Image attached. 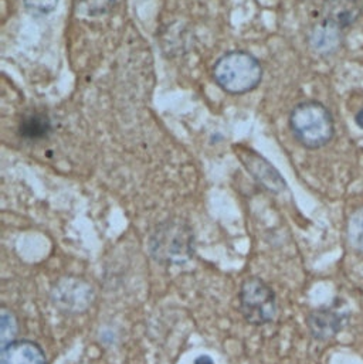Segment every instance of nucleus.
<instances>
[{
    "instance_id": "nucleus-8",
    "label": "nucleus",
    "mask_w": 363,
    "mask_h": 364,
    "mask_svg": "<svg viewBox=\"0 0 363 364\" xmlns=\"http://www.w3.org/2000/svg\"><path fill=\"white\" fill-rule=\"evenodd\" d=\"M0 364H47L43 349L30 341H13L1 348Z\"/></svg>"
},
{
    "instance_id": "nucleus-4",
    "label": "nucleus",
    "mask_w": 363,
    "mask_h": 364,
    "mask_svg": "<svg viewBox=\"0 0 363 364\" xmlns=\"http://www.w3.org/2000/svg\"><path fill=\"white\" fill-rule=\"evenodd\" d=\"M238 302L240 311L250 325H267L273 322L277 315L274 291L257 277L248 278L241 284Z\"/></svg>"
},
{
    "instance_id": "nucleus-3",
    "label": "nucleus",
    "mask_w": 363,
    "mask_h": 364,
    "mask_svg": "<svg viewBox=\"0 0 363 364\" xmlns=\"http://www.w3.org/2000/svg\"><path fill=\"white\" fill-rule=\"evenodd\" d=\"M193 234L183 221L169 220L157 227L149 247L152 257L164 264H182L193 254Z\"/></svg>"
},
{
    "instance_id": "nucleus-2",
    "label": "nucleus",
    "mask_w": 363,
    "mask_h": 364,
    "mask_svg": "<svg viewBox=\"0 0 363 364\" xmlns=\"http://www.w3.org/2000/svg\"><path fill=\"white\" fill-rule=\"evenodd\" d=\"M213 78L216 84L228 94H246L260 84L263 67L250 53L230 51L216 61Z\"/></svg>"
},
{
    "instance_id": "nucleus-9",
    "label": "nucleus",
    "mask_w": 363,
    "mask_h": 364,
    "mask_svg": "<svg viewBox=\"0 0 363 364\" xmlns=\"http://www.w3.org/2000/svg\"><path fill=\"white\" fill-rule=\"evenodd\" d=\"M310 41L314 50L318 53L331 54L337 51L342 44V30L324 21L312 30Z\"/></svg>"
},
{
    "instance_id": "nucleus-14",
    "label": "nucleus",
    "mask_w": 363,
    "mask_h": 364,
    "mask_svg": "<svg viewBox=\"0 0 363 364\" xmlns=\"http://www.w3.org/2000/svg\"><path fill=\"white\" fill-rule=\"evenodd\" d=\"M355 122H357V125L363 129V108L357 114V117H355Z\"/></svg>"
},
{
    "instance_id": "nucleus-7",
    "label": "nucleus",
    "mask_w": 363,
    "mask_h": 364,
    "mask_svg": "<svg viewBox=\"0 0 363 364\" xmlns=\"http://www.w3.org/2000/svg\"><path fill=\"white\" fill-rule=\"evenodd\" d=\"M307 325L314 339L325 342L335 338L341 332L344 326V318L341 314L331 308H321L312 311L308 315Z\"/></svg>"
},
{
    "instance_id": "nucleus-5",
    "label": "nucleus",
    "mask_w": 363,
    "mask_h": 364,
    "mask_svg": "<svg viewBox=\"0 0 363 364\" xmlns=\"http://www.w3.org/2000/svg\"><path fill=\"white\" fill-rule=\"evenodd\" d=\"M236 151H237V156L244 164L247 171L263 187H265L273 193H280L285 188V182L281 178V175L261 155L244 146H238V148L236 146Z\"/></svg>"
},
{
    "instance_id": "nucleus-10",
    "label": "nucleus",
    "mask_w": 363,
    "mask_h": 364,
    "mask_svg": "<svg viewBox=\"0 0 363 364\" xmlns=\"http://www.w3.org/2000/svg\"><path fill=\"white\" fill-rule=\"evenodd\" d=\"M51 132V122L46 114H27L19 124V134L27 141H41Z\"/></svg>"
},
{
    "instance_id": "nucleus-6",
    "label": "nucleus",
    "mask_w": 363,
    "mask_h": 364,
    "mask_svg": "<svg viewBox=\"0 0 363 364\" xmlns=\"http://www.w3.org/2000/svg\"><path fill=\"white\" fill-rule=\"evenodd\" d=\"M361 14V0H325L322 6L324 21L341 30L355 24Z\"/></svg>"
},
{
    "instance_id": "nucleus-13",
    "label": "nucleus",
    "mask_w": 363,
    "mask_h": 364,
    "mask_svg": "<svg viewBox=\"0 0 363 364\" xmlns=\"http://www.w3.org/2000/svg\"><path fill=\"white\" fill-rule=\"evenodd\" d=\"M23 1L27 11L31 13L33 16L50 14L58 6V0H23Z\"/></svg>"
},
{
    "instance_id": "nucleus-15",
    "label": "nucleus",
    "mask_w": 363,
    "mask_h": 364,
    "mask_svg": "<svg viewBox=\"0 0 363 364\" xmlns=\"http://www.w3.org/2000/svg\"><path fill=\"white\" fill-rule=\"evenodd\" d=\"M196 364H213V362H211L209 358L203 356V358H200V359L196 360Z\"/></svg>"
},
{
    "instance_id": "nucleus-1",
    "label": "nucleus",
    "mask_w": 363,
    "mask_h": 364,
    "mask_svg": "<svg viewBox=\"0 0 363 364\" xmlns=\"http://www.w3.org/2000/svg\"><path fill=\"white\" fill-rule=\"evenodd\" d=\"M290 128L295 139L308 149L325 146L335 135V122L330 109L317 101L298 104L291 111Z\"/></svg>"
},
{
    "instance_id": "nucleus-12",
    "label": "nucleus",
    "mask_w": 363,
    "mask_h": 364,
    "mask_svg": "<svg viewBox=\"0 0 363 364\" xmlns=\"http://www.w3.org/2000/svg\"><path fill=\"white\" fill-rule=\"evenodd\" d=\"M17 332H19L17 319L9 309L1 308V312H0V343H1V348L6 346L7 343L13 342Z\"/></svg>"
},
{
    "instance_id": "nucleus-11",
    "label": "nucleus",
    "mask_w": 363,
    "mask_h": 364,
    "mask_svg": "<svg viewBox=\"0 0 363 364\" xmlns=\"http://www.w3.org/2000/svg\"><path fill=\"white\" fill-rule=\"evenodd\" d=\"M347 240L354 251L363 254V207L351 214L347 224Z\"/></svg>"
}]
</instances>
